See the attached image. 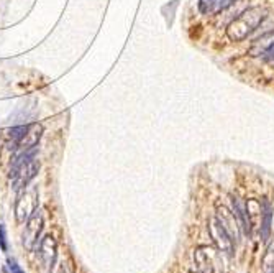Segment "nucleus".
Instances as JSON below:
<instances>
[{
    "label": "nucleus",
    "instance_id": "f257e3e1",
    "mask_svg": "<svg viewBox=\"0 0 274 273\" xmlns=\"http://www.w3.org/2000/svg\"><path fill=\"white\" fill-rule=\"evenodd\" d=\"M266 8L261 7H251L240 13L238 17L233 18L230 25L227 27V37L231 41H243L246 40L253 32H256L266 18Z\"/></svg>",
    "mask_w": 274,
    "mask_h": 273
},
{
    "label": "nucleus",
    "instance_id": "f03ea898",
    "mask_svg": "<svg viewBox=\"0 0 274 273\" xmlns=\"http://www.w3.org/2000/svg\"><path fill=\"white\" fill-rule=\"evenodd\" d=\"M38 169L40 164L35 160L33 152L25 150L22 155L15 158L12 168H10V178H12V186L15 191H23L36 176Z\"/></svg>",
    "mask_w": 274,
    "mask_h": 273
},
{
    "label": "nucleus",
    "instance_id": "7ed1b4c3",
    "mask_svg": "<svg viewBox=\"0 0 274 273\" xmlns=\"http://www.w3.org/2000/svg\"><path fill=\"white\" fill-rule=\"evenodd\" d=\"M38 209V189L36 188H25L20 193L17 204H15V219L18 224L27 222L35 211Z\"/></svg>",
    "mask_w": 274,
    "mask_h": 273
},
{
    "label": "nucleus",
    "instance_id": "20e7f679",
    "mask_svg": "<svg viewBox=\"0 0 274 273\" xmlns=\"http://www.w3.org/2000/svg\"><path fill=\"white\" fill-rule=\"evenodd\" d=\"M58 259V244H56L53 235H46L41 239L36 260H38V269L41 273H51L53 267Z\"/></svg>",
    "mask_w": 274,
    "mask_h": 273
},
{
    "label": "nucleus",
    "instance_id": "39448f33",
    "mask_svg": "<svg viewBox=\"0 0 274 273\" xmlns=\"http://www.w3.org/2000/svg\"><path fill=\"white\" fill-rule=\"evenodd\" d=\"M210 234H212V239H214L217 244H219V247L222 250H225L228 255L233 254V242H235V239L230 235L228 230L225 229V225L222 224V220L219 218H215L210 222Z\"/></svg>",
    "mask_w": 274,
    "mask_h": 273
},
{
    "label": "nucleus",
    "instance_id": "423d86ee",
    "mask_svg": "<svg viewBox=\"0 0 274 273\" xmlns=\"http://www.w3.org/2000/svg\"><path fill=\"white\" fill-rule=\"evenodd\" d=\"M43 229V216L38 209L30 216V219L27 220L25 225V232H23V245L27 249H33V245L38 242V237Z\"/></svg>",
    "mask_w": 274,
    "mask_h": 273
},
{
    "label": "nucleus",
    "instance_id": "0eeeda50",
    "mask_svg": "<svg viewBox=\"0 0 274 273\" xmlns=\"http://www.w3.org/2000/svg\"><path fill=\"white\" fill-rule=\"evenodd\" d=\"M43 125L38 122H33L30 123V125L25 127V132L23 135L20 137V140L17 143L18 148H22V150H32L36 145H38V142L41 140V137H43Z\"/></svg>",
    "mask_w": 274,
    "mask_h": 273
},
{
    "label": "nucleus",
    "instance_id": "6e6552de",
    "mask_svg": "<svg viewBox=\"0 0 274 273\" xmlns=\"http://www.w3.org/2000/svg\"><path fill=\"white\" fill-rule=\"evenodd\" d=\"M271 224H273V206H271V203L268 199H263V203H261V227H260V232H261V239L265 242L270 239Z\"/></svg>",
    "mask_w": 274,
    "mask_h": 273
},
{
    "label": "nucleus",
    "instance_id": "1a4fd4ad",
    "mask_svg": "<svg viewBox=\"0 0 274 273\" xmlns=\"http://www.w3.org/2000/svg\"><path fill=\"white\" fill-rule=\"evenodd\" d=\"M231 203H233L235 216L240 220V227L243 229V232H245L246 235H251V220H250V218H248L246 208L243 206V203L238 198H233V199H231Z\"/></svg>",
    "mask_w": 274,
    "mask_h": 273
},
{
    "label": "nucleus",
    "instance_id": "9d476101",
    "mask_svg": "<svg viewBox=\"0 0 274 273\" xmlns=\"http://www.w3.org/2000/svg\"><path fill=\"white\" fill-rule=\"evenodd\" d=\"M233 2V0H199V12L204 15L217 13Z\"/></svg>",
    "mask_w": 274,
    "mask_h": 273
},
{
    "label": "nucleus",
    "instance_id": "9b49d317",
    "mask_svg": "<svg viewBox=\"0 0 274 273\" xmlns=\"http://www.w3.org/2000/svg\"><path fill=\"white\" fill-rule=\"evenodd\" d=\"M58 273H76V267H74V264H72L71 257H66V259L61 262Z\"/></svg>",
    "mask_w": 274,
    "mask_h": 273
},
{
    "label": "nucleus",
    "instance_id": "f8f14e48",
    "mask_svg": "<svg viewBox=\"0 0 274 273\" xmlns=\"http://www.w3.org/2000/svg\"><path fill=\"white\" fill-rule=\"evenodd\" d=\"M0 249L3 252L8 250V244H7V232H5V225L0 224Z\"/></svg>",
    "mask_w": 274,
    "mask_h": 273
},
{
    "label": "nucleus",
    "instance_id": "ddd939ff",
    "mask_svg": "<svg viewBox=\"0 0 274 273\" xmlns=\"http://www.w3.org/2000/svg\"><path fill=\"white\" fill-rule=\"evenodd\" d=\"M7 265H8V269L12 273H25L22 269H20V265L17 264V260L15 259H7Z\"/></svg>",
    "mask_w": 274,
    "mask_h": 273
},
{
    "label": "nucleus",
    "instance_id": "4468645a",
    "mask_svg": "<svg viewBox=\"0 0 274 273\" xmlns=\"http://www.w3.org/2000/svg\"><path fill=\"white\" fill-rule=\"evenodd\" d=\"M263 58L268 59V61H270V59H274V41H273V43H271L270 46H268L265 53H263Z\"/></svg>",
    "mask_w": 274,
    "mask_h": 273
}]
</instances>
